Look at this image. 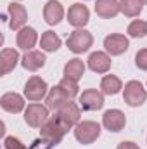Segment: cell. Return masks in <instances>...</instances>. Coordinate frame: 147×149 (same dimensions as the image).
Returning a JSON list of instances; mask_svg holds the SVG:
<instances>
[{
	"label": "cell",
	"mask_w": 147,
	"mask_h": 149,
	"mask_svg": "<svg viewBox=\"0 0 147 149\" xmlns=\"http://www.w3.org/2000/svg\"><path fill=\"white\" fill-rule=\"evenodd\" d=\"M126 33L132 38H144L147 37V21H142V19H135L128 24V30Z\"/></svg>",
	"instance_id": "obj_25"
},
{
	"label": "cell",
	"mask_w": 147,
	"mask_h": 149,
	"mask_svg": "<svg viewBox=\"0 0 147 149\" xmlns=\"http://www.w3.org/2000/svg\"><path fill=\"white\" fill-rule=\"evenodd\" d=\"M7 14H9V28L14 30V31H19L26 26V21H28V12L24 9V5L21 3H9L7 7Z\"/></svg>",
	"instance_id": "obj_9"
},
{
	"label": "cell",
	"mask_w": 147,
	"mask_h": 149,
	"mask_svg": "<svg viewBox=\"0 0 147 149\" xmlns=\"http://www.w3.org/2000/svg\"><path fill=\"white\" fill-rule=\"evenodd\" d=\"M116 149H140V148H139L135 142H132V141H123V142L118 144Z\"/></svg>",
	"instance_id": "obj_30"
},
{
	"label": "cell",
	"mask_w": 147,
	"mask_h": 149,
	"mask_svg": "<svg viewBox=\"0 0 147 149\" xmlns=\"http://www.w3.org/2000/svg\"><path fill=\"white\" fill-rule=\"evenodd\" d=\"M135 66L142 71H147V49H140L135 54Z\"/></svg>",
	"instance_id": "obj_27"
},
{
	"label": "cell",
	"mask_w": 147,
	"mask_h": 149,
	"mask_svg": "<svg viewBox=\"0 0 147 149\" xmlns=\"http://www.w3.org/2000/svg\"><path fill=\"white\" fill-rule=\"evenodd\" d=\"M62 17H64L62 3L57 2V0H49L45 3V7H43V19H45V23L50 24V26H55V24H59L62 21Z\"/></svg>",
	"instance_id": "obj_14"
},
{
	"label": "cell",
	"mask_w": 147,
	"mask_h": 149,
	"mask_svg": "<svg viewBox=\"0 0 147 149\" xmlns=\"http://www.w3.org/2000/svg\"><path fill=\"white\" fill-rule=\"evenodd\" d=\"M59 87L68 94V97L69 99H73V97H76L78 94H80V87H78V81H74V80H71V78H62L61 81H59Z\"/></svg>",
	"instance_id": "obj_26"
},
{
	"label": "cell",
	"mask_w": 147,
	"mask_h": 149,
	"mask_svg": "<svg viewBox=\"0 0 147 149\" xmlns=\"http://www.w3.org/2000/svg\"><path fill=\"white\" fill-rule=\"evenodd\" d=\"M123 101L132 106V108H137V106H142L147 101V90L144 88V85L137 80H130L125 83L123 87Z\"/></svg>",
	"instance_id": "obj_3"
},
{
	"label": "cell",
	"mask_w": 147,
	"mask_h": 149,
	"mask_svg": "<svg viewBox=\"0 0 147 149\" xmlns=\"http://www.w3.org/2000/svg\"><path fill=\"white\" fill-rule=\"evenodd\" d=\"M49 108L43 106V104H38V102H31L28 104V108L24 109V121L33 127V128H42V125L50 118L49 116Z\"/></svg>",
	"instance_id": "obj_6"
},
{
	"label": "cell",
	"mask_w": 147,
	"mask_h": 149,
	"mask_svg": "<svg viewBox=\"0 0 147 149\" xmlns=\"http://www.w3.org/2000/svg\"><path fill=\"white\" fill-rule=\"evenodd\" d=\"M57 118L62 121V125L69 130V128H74L78 123H80V118H81V108L73 102V101H68L59 111H55Z\"/></svg>",
	"instance_id": "obj_7"
},
{
	"label": "cell",
	"mask_w": 147,
	"mask_h": 149,
	"mask_svg": "<svg viewBox=\"0 0 147 149\" xmlns=\"http://www.w3.org/2000/svg\"><path fill=\"white\" fill-rule=\"evenodd\" d=\"M61 43H62V40L59 38V35H55L52 30L45 31L42 35V38H40V47L45 52H55V50H59Z\"/></svg>",
	"instance_id": "obj_23"
},
{
	"label": "cell",
	"mask_w": 147,
	"mask_h": 149,
	"mask_svg": "<svg viewBox=\"0 0 147 149\" xmlns=\"http://www.w3.org/2000/svg\"><path fill=\"white\" fill-rule=\"evenodd\" d=\"M69 130L62 125V121L57 118V114L55 116H50L43 125H42V130H40V137L43 139V141H47L52 148H55L62 139H64V135L68 134Z\"/></svg>",
	"instance_id": "obj_1"
},
{
	"label": "cell",
	"mask_w": 147,
	"mask_h": 149,
	"mask_svg": "<svg viewBox=\"0 0 147 149\" xmlns=\"http://www.w3.org/2000/svg\"><path fill=\"white\" fill-rule=\"evenodd\" d=\"M17 63H19L17 50H14V49H3L0 52V74L3 76V74L10 73L17 66Z\"/></svg>",
	"instance_id": "obj_20"
},
{
	"label": "cell",
	"mask_w": 147,
	"mask_h": 149,
	"mask_svg": "<svg viewBox=\"0 0 147 149\" xmlns=\"http://www.w3.org/2000/svg\"><path fill=\"white\" fill-rule=\"evenodd\" d=\"M38 42V33L35 28H31V26H24L23 30H19L17 31V35H16V43H17V47L19 49H23V50H31L35 45H37Z\"/></svg>",
	"instance_id": "obj_17"
},
{
	"label": "cell",
	"mask_w": 147,
	"mask_h": 149,
	"mask_svg": "<svg viewBox=\"0 0 147 149\" xmlns=\"http://www.w3.org/2000/svg\"><path fill=\"white\" fill-rule=\"evenodd\" d=\"M74 137L80 144L83 146H88V144H94L99 135H101V125L97 121H92V120H83L80 121L76 127H74Z\"/></svg>",
	"instance_id": "obj_2"
},
{
	"label": "cell",
	"mask_w": 147,
	"mask_h": 149,
	"mask_svg": "<svg viewBox=\"0 0 147 149\" xmlns=\"http://www.w3.org/2000/svg\"><path fill=\"white\" fill-rule=\"evenodd\" d=\"M130 42L128 38L121 33H111L104 38V49L109 56H121L128 50Z\"/></svg>",
	"instance_id": "obj_10"
},
{
	"label": "cell",
	"mask_w": 147,
	"mask_h": 149,
	"mask_svg": "<svg viewBox=\"0 0 147 149\" xmlns=\"http://www.w3.org/2000/svg\"><path fill=\"white\" fill-rule=\"evenodd\" d=\"M68 101H71V99H69L68 94L57 85V87H54V88L49 90V94H47V97H45V106H47L50 111H59Z\"/></svg>",
	"instance_id": "obj_16"
},
{
	"label": "cell",
	"mask_w": 147,
	"mask_h": 149,
	"mask_svg": "<svg viewBox=\"0 0 147 149\" xmlns=\"http://www.w3.org/2000/svg\"><path fill=\"white\" fill-rule=\"evenodd\" d=\"M88 68L94 73H99V74L107 73L111 70V56L107 52H102V50L92 52L90 57H88Z\"/></svg>",
	"instance_id": "obj_15"
},
{
	"label": "cell",
	"mask_w": 147,
	"mask_h": 149,
	"mask_svg": "<svg viewBox=\"0 0 147 149\" xmlns=\"http://www.w3.org/2000/svg\"><path fill=\"white\" fill-rule=\"evenodd\" d=\"M28 149H52V146H50L47 141H43V139L40 137V139H37L35 142H31V146H30Z\"/></svg>",
	"instance_id": "obj_29"
},
{
	"label": "cell",
	"mask_w": 147,
	"mask_h": 149,
	"mask_svg": "<svg viewBox=\"0 0 147 149\" xmlns=\"http://www.w3.org/2000/svg\"><path fill=\"white\" fill-rule=\"evenodd\" d=\"M85 74V64L81 59L74 57V59H69L64 66V76L66 78H71L74 81H80L81 76Z\"/></svg>",
	"instance_id": "obj_21"
},
{
	"label": "cell",
	"mask_w": 147,
	"mask_h": 149,
	"mask_svg": "<svg viewBox=\"0 0 147 149\" xmlns=\"http://www.w3.org/2000/svg\"><path fill=\"white\" fill-rule=\"evenodd\" d=\"M3 148L5 149H28L19 139H16V137H5L3 139Z\"/></svg>",
	"instance_id": "obj_28"
},
{
	"label": "cell",
	"mask_w": 147,
	"mask_h": 149,
	"mask_svg": "<svg viewBox=\"0 0 147 149\" xmlns=\"http://www.w3.org/2000/svg\"><path fill=\"white\" fill-rule=\"evenodd\" d=\"M80 108L83 111H97L104 106V94L97 88H88L80 94Z\"/></svg>",
	"instance_id": "obj_8"
},
{
	"label": "cell",
	"mask_w": 147,
	"mask_h": 149,
	"mask_svg": "<svg viewBox=\"0 0 147 149\" xmlns=\"http://www.w3.org/2000/svg\"><path fill=\"white\" fill-rule=\"evenodd\" d=\"M49 94V85L43 78L40 76H31L28 78L26 85H24V97L31 102H38L43 97H47Z\"/></svg>",
	"instance_id": "obj_5"
},
{
	"label": "cell",
	"mask_w": 147,
	"mask_h": 149,
	"mask_svg": "<svg viewBox=\"0 0 147 149\" xmlns=\"http://www.w3.org/2000/svg\"><path fill=\"white\" fill-rule=\"evenodd\" d=\"M90 21V10L87 5L83 3H73L68 10V23L74 26L76 30L78 28H83L87 26V23Z\"/></svg>",
	"instance_id": "obj_11"
},
{
	"label": "cell",
	"mask_w": 147,
	"mask_h": 149,
	"mask_svg": "<svg viewBox=\"0 0 147 149\" xmlns=\"http://www.w3.org/2000/svg\"><path fill=\"white\" fill-rule=\"evenodd\" d=\"M121 88H123V83L116 74H106L101 80V92L104 95H116Z\"/></svg>",
	"instance_id": "obj_22"
},
{
	"label": "cell",
	"mask_w": 147,
	"mask_h": 149,
	"mask_svg": "<svg viewBox=\"0 0 147 149\" xmlns=\"http://www.w3.org/2000/svg\"><path fill=\"white\" fill-rule=\"evenodd\" d=\"M119 5H121V12L126 17H137L144 9L142 0H119Z\"/></svg>",
	"instance_id": "obj_24"
},
{
	"label": "cell",
	"mask_w": 147,
	"mask_h": 149,
	"mask_svg": "<svg viewBox=\"0 0 147 149\" xmlns=\"http://www.w3.org/2000/svg\"><path fill=\"white\" fill-rule=\"evenodd\" d=\"M92 43H94V37H92V33L87 31L85 28L74 30L73 33L68 37V40H66L68 49H69L71 52H74V54H83V52H87V50L92 47Z\"/></svg>",
	"instance_id": "obj_4"
},
{
	"label": "cell",
	"mask_w": 147,
	"mask_h": 149,
	"mask_svg": "<svg viewBox=\"0 0 147 149\" xmlns=\"http://www.w3.org/2000/svg\"><path fill=\"white\" fill-rule=\"evenodd\" d=\"M142 3H144V5H147V0H142Z\"/></svg>",
	"instance_id": "obj_31"
},
{
	"label": "cell",
	"mask_w": 147,
	"mask_h": 149,
	"mask_svg": "<svg viewBox=\"0 0 147 149\" xmlns=\"http://www.w3.org/2000/svg\"><path fill=\"white\" fill-rule=\"evenodd\" d=\"M95 12L102 19H111L116 17L121 12L119 0H97L95 2Z\"/></svg>",
	"instance_id": "obj_18"
},
{
	"label": "cell",
	"mask_w": 147,
	"mask_h": 149,
	"mask_svg": "<svg viewBox=\"0 0 147 149\" xmlns=\"http://www.w3.org/2000/svg\"><path fill=\"white\" fill-rule=\"evenodd\" d=\"M126 125V116L119 109H107L102 116V127L109 132H121Z\"/></svg>",
	"instance_id": "obj_12"
},
{
	"label": "cell",
	"mask_w": 147,
	"mask_h": 149,
	"mask_svg": "<svg viewBox=\"0 0 147 149\" xmlns=\"http://www.w3.org/2000/svg\"><path fill=\"white\" fill-rule=\"evenodd\" d=\"M0 106L3 111L17 114V113L24 111V97L17 92H5L0 97Z\"/></svg>",
	"instance_id": "obj_13"
},
{
	"label": "cell",
	"mask_w": 147,
	"mask_h": 149,
	"mask_svg": "<svg viewBox=\"0 0 147 149\" xmlns=\"http://www.w3.org/2000/svg\"><path fill=\"white\" fill-rule=\"evenodd\" d=\"M45 54L40 50H28L23 59H21V66L28 71H38L40 68L45 66Z\"/></svg>",
	"instance_id": "obj_19"
}]
</instances>
